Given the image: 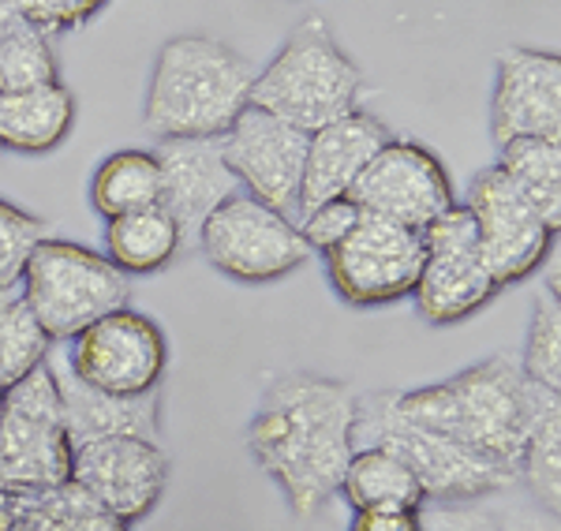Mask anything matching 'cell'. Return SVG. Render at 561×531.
I'll list each match as a JSON object with an SVG mask.
<instances>
[{
  "mask_svg": "<svg viewBox=\"0 0 561 531\" xmlns=\"http://www.w3.org/2000/svg\"><path fill=\"white\" fill-rule=\"evenodd\" d=\"M356 393L337 378L280 374L266 385L248 427V449L285 490L296 517H311L337 494L356 453Z\"/></svg>",
  "mask_w": 561,
  "mask_h": 531,
  "instance_id": "1",
  "label": "cell"
},
{
  "mask_svg": "<svg viewBox=\"0 0 561 531\" xmlns=\"http://www.w3.org/2000/svg\"><path fill=\"white\" fill-rule=\"evenodd\" d=\"M393 404L415 427H427L434 435H446L476 453L517 467L524 442L539 427V419L561 408V393L524 378L517 359L491 356L442 382L397 390Z\"/></svg>",
  "mask_w": 561,
  "mask_h": 531,
  "instance_id": "2",
  "label": "cell"
},
{
  "mask_svg": "<svg viewBox=\"0 0 561 531\" xmlns=\"http://www.w3.org/2000/svg\"><path fill=\"white\" fill-rule=\"evenodd\" d=\"M255 68L217 38L180 34L150 71L142 124L153 139H221L251 105Z\"/></svg>",
  "mask_w": 561,
  "mask_h": 531,
  "instance_id": "3",
  "label": "cell"
},
{
  "mask_svg": "<svg viewBox=\"0 0 561 531\" xmlns=\"http://www.w3.org/2000/svg\"><path fill=\"white\" fill-rule=\"evenodd\" d=\"M359 90L364 71L352 65L322 15H307L270 65L255 71L251 105L311 135L356 109Z\"/></svg>",
  "mask_w": 561,
  "mask_h": 531,
  "instance_id": "4",
  "label": "cell"
},
{
  "mask_svg": "<svg viewBox=\"0 0 561 531\" xmlns=\"http://www.w3.org/2000/svg\"><path fill=\"white\" fill-rule=\"evenodd\" d=\"M397 390L356 393V449L382 446L397 453L415 472L427 501L449 506V501H483L497 490L517 487V467L494 461L486 453L454 442L446 435H434L427 427H415L393 404Z\"/></svg>",
  "mask_w": 561,
  "mask_h": 531,
  "instance_id": "5",
  "label": "cell"
},
{
  "mask_svg": "<svg viewBox=\"0 0 561 531\" xmlns=\"http://www.w3.org/2000/svg\"><path fill=\"white\" fill-rule=\"evenodd\" d=\"M20 285V300L53 345L57 340L68 345L76 333L94 326L98 319L128 308L131 296L128 274H121L105 255L57 236H45L31 251Z\"/></svg>",
  "mask_w": 561,
  "mask_h": 531,
  "instance_id": "6",
  "label": "cell"
},
{
  "mask_svg": "<svg viewBox=\"0 0 561 531\" xmlns=\"http://www.w3.org/2000/svg\"><path fill=\"white\" fill-rule=\"evenodd\" d=\"M71 438L49 359L4 390L0 408V490L42 494L68 483Z\"/></svg>",
  "mask_w": 561,
  "mask_h": 531,
  "instance_id": "7",
  "label": "cell"
},
{
  "mask_svg": "<svg viewBox=\"0 0 561 531\" xmlns=\"http://www.w3.org/2000/svg\"><path fill=\"white\" fill-rule=\"evenodd\" d=\"M198 251L210 258L217 274L243 285H266L300 269L311 247L300 236V224L274 206L237 192L206 218L198 232Z\"/></svg>",
  "mask_w": 561,
  "mask_h": 531,
  "instance_id": "8",
  "label": "cell"
},
{
  "mask_svg": "<svg viewBox=\"0 0 561 531\" xmlns=\"http://www.w3.org/2000/svg\"><path fill=\"white\" fill-rule=\"evenodd\" d=\"M333 292L352 308H382L409 300L423 269V232L359 210L341 244L322 255Z\"/></svg>",
  "mask_w": 561,
  "mask_h": 531,
  "instance_id": "9",
  "label": "cell"
},
{
  "mask_svg": "<svg viewBox=\"0 0 561 531\" xmlns=\"http://www.w3.org/2000/svg\"><path fill=\"white\" fill-rule=\"evenodd\" d=\"M502 288L479 251L476 221L465 206L446 210L423 229V269L412 288V300L431 326H457L472 319Z\"/></svg>",
  "mask_w": 561,
  "mask_h": 531,
  "instance_id": "10",
  "label": "cell"
},
{
  "mask_svg": "<svg viewBox=\"0 0 561 531\" xmlns=\"http://www.w3.org/2000/svg\"><path fill=\"white\" fill-rule=\"evenodd\" d=\"M65 363L79 382L94 385V390L116 393V397H142V393L158 390L169 363V345L158 322L131 308H121L76 333Z\"/></svg>",
  "mask_w": 561,
  "mask_h": 531,
  "instance_id": "11",
  "label": "cell"
},
{
  "mask_svg": "<svg viewBox=\"0 0 561 531\" xmlns=\"http://www.w3.org/2000/svg\"><path fill=\"white\" fill-rule=\"evenodd\" d=\"M460 206L472 213L479 251H483V263L497 288L524 281L554 247L558 232L542 221V213L524 199L497 165L476 173L468 199Z\"/></svg>",
  "mask_w": 561,
  "mask_h": 531,
  "instance_id": "12",
  "label": "cell"
},
{
  "mask_svg": "<svg viewBox=\"0 0 561 531\" xmlns=\"http://www.w3.org/2000/svg\"><path fill=\"white\" fill-rule=\"evenodd\" d=\"M217 150L237 176L240 192L274 206L277 213H288V218L300 210L307 131L274 113L248 105L232 120V128L217 139Z\"/></svg>",
  "mask_w": 561,
  "mask_h": 531,
  "instance_id": "13",
  "label": "cell"
},
{
  "mask_svg": "<svg viewBox=\"0 0 561 531\" xmlns=\"http://www.w3.org/2000/svg\"><path fill=\"white\" fill-rule=\"evenodd\" d=\"M348 199L364 213L397 221L415 232H423L431 221H438L457 206L454 184H449L442 161L412 139H389L348 187Z\"/></svg>",
  "mask_w": 561,
  "mask_h": 531,
  "instance_id": "14",
  "label": "cell"
},
{
  "mask_svg": "<svg viewBox=\"0 0 561 531\" xmlns=\"http://www.w3.org/2000/svg\"><path fill=\"white\" fill-rule=\"evenodd\" d=\"M71 483L135 524L158 506L169 483V457L153 438H90L71 446Z\"/></svg>",
  "mask_w": 561,
  "mask_h": 531,
  "instance_id": "15",
  "label": "cell"
},
{
  "mask_svg": "<svg viewBox=\"0 0 561 531\" xmlns=\"http://www.w3.org/2000/svg\"><path fill=\"white\" fill-rule=\"evenodd\" d=\"M491 139H561V60L542 49H505L491 94Z\"/></svg>",
  "mask_w": 561,
  "mask_h": 531,
  "instance_id": "16",
  "label": "cell"
},
{
  "mask_svg": "<svg viewBox=\"0 0 561 531\" xmlns=\"http://www.w3.org/2000/svg\"><path fill=\"white\" fill-rule=\"evenodd\" d=\"M161 195L158 206L173 218L180 232V251L198 247L206 218L225 199L240 192L232 169L225 165L217 139H165L158 150Z\"/></svg>",
  "mask_w": 561,
  "mask_h": 531,
  "instance_id": "17",
  "label": "cell"
},
{
  "mask_svg": "<svg viewBox=\"0 0 561 531\" xmlns=\"http://www.w3.org/2000/svg\"><path fill=\"white\" fill-rule=\"evenodd\" d=\"M393 139V131L378 120L375 113L352 109L341 120L325 124V128L307 135V161H304V187H300V210L307 213L311 206L325 199L348 195L356 176L370 165V158Z\"/></svg>",
  "mask_w": 561,
  "mask_h": 531,
  "instance_id": "18",
  "label": "cell"
},
{
  "mask_svg": "<svg viewBox=\"0 0 561 531\" xmlns=\"http://www.w3.org/2000/svg\"><path fill=\"white\" fill-rule=\"evenodd\" d=\"M53 378H57L60 404H65L68 438L76 442H90V438H153L158 442V412L161 397L158 390L142 393V397H116V393H102L94 385L79 382L68 371L65 353H49Z\"/></svg>",
  "mask_w": 561,
  "mask_h": 531,
  "instance_id": "19",
  "label": "cell"
},
{
  "mask_svg": "<svg viewBox=\"0 0 561 531\" xmlns=\"http://www.w3.org/2000/svg\"><path fill=\"white\" fill-rule=\"evenodd\" d=\"M76 128V97L53 83L0 90V147L15 154H49Z\"/></svg>",
  "mask_w": 561,
  "mask_h": 531,
  "instance_id": "20",
  "label": "cell"
},
{
  "mask_svg": "<svg viewBox=\"0 0 561 531\" xmlns=\"http://www.w3.org/2000/svg\"><path fill=\"white\" fill-rule=\"evenodd\" d=\"M341 498L348 501L352 512L364 509H409L420 512L427 506V494H423L420 480L409 464L397 453H389L382 446L356 449L352 461L341 475Z\"/></svg>",
  "mask_w": 561,
  "mask_h": 531,
  "instance_id": "21",
  "label": "cell"
},
{
  "mask_svg": "<svg viewBox=\"0 0 561 531\" xmlns=\"http://www.w3.org/2000/svg\"><path fill=\"white\" fill-rule=\"evenodd\" d=\"M176 255L180 232L161 206H147L105 224V258L121 274H158Z\"/></svg>",
  "mask_w": 561,
  "mask_h": 531,
  "instance_id": "22",
  "label": "cell"
},
{
  "mask_svg": "<svg viewBox=\"0 0 561 531\" xmlns=\"http://www.w3.org/2000/svg\"><path fill=\"white\" fill-rule=\"evenodd\" d=\"M161 195V165L150 150H116L90 176V206L105 221L124 213L158 206Z\"/></svg>",
  "mask_w": 561,
  "mask_h": 531,
  "instance_id": "23",
  "label": "cell"
},
{
  "mask_svg": "<svg viewBox=\"0 0 561 531\" xmlns=\"http://www.w3.org/2000/svg\"><path fill=\"white\" fill-rule=\"evenodd\" d=\"M497 169L542 213L550 229H561V139H513L497 147Z\"/></svg>",
  "mask_w": 561,
  "mask_h": 531,
  "instance_id": "24",
  "label": "cell"
},
{
  "mask_svg": "<svg viewBox=\"0 0 561 531\" xmlns=\"http://www.w3.org/2000/svg\"><path fill=\"white\" fill-rule=\"evenodd\" d=\"M517 483L528 490L542 512L558 517L561 506V408L547 412L531 438L524 442V453L517 461Z\"/></svg>",
  "mask_w": 561,
  "mask_h": 531,
  "instance_id": "25",
  "label": "cell"
},
{
  "mask_svg": "<svg viewBox=\"0 0 561 531\" xmlns=\"http://www.w3.org/2000/svg\"><path fill=\"white\" fill-rule=\"evenodd\" d=\"M53 353V340L34 322L26 303L15 296L8 308H0V393L12 390L20 378H26Z\"/></svg>",
  "mask_w": 561,
  "mask_h": 531,
  "instance_id": "26",
  "label": "cell"
},
{
  "mask_svg": "<svg viewBox=\"0 0 561 531\" xmlns=\"http://www.w3.org/2000/svg\"><path fill=\"white\" fill-rule=\"evenodd\" d=\"M524 378H531L542 390L561 393V303H558V277L550 281V292H542L531 308L528 340L520 356Z\"/></svg>",
  "mask_w": 561,
  "mask_h": 531,
  "instance_id": "27",
  "label": "cell"
},
{
  "mask_svg": "<svg viewBox=\"0 0 561 531\" xmlns=\"http://www.w3.org/2000/svg\"><path fill=\"white\" fill-rule=\"evenodd\" d=\"M49 236V224L34 213H26L23 206L0 199V288L15 292L23 277V266L31 258V251Z\"/></svg>",
  "mask_w": 561,
  "mask_h": 531,
  "instance_id": "28",
  "label": "cell"
},
{
  "mask_svg": "<svg viewBox=\"0 0 561 531\" xmlns=\"http://www.w3.org/2000/svg\"><path fill=\"white\" fill-rule=\"evenodd\" d=\"M34 498H38L49 512H57L68 531H128V524H124L121 517H113L102 501L90 498V494L71 480L53 490L34 494Z\"/></svg>",
  "mask_w": 561,
  "mask_h": 531,
  "instance_id": "29",
  "label": "cell"
},
{
  "mask_svg": "<svg viewBox=\"0 0 561 531\" xmlns=\"http://www.w3.org/2000/svg\"><path fill=\"white\" fill-rule=\"evenodd\" d=\"M12 4L34 31L45 34V38H53V34L87 26L108 0H12Z\"/></svg>",
  "mask_w": 561,
  "mask_h": 531,
  "instance_id": "30",
  "label": "cell"
},
{
  "mask_svg": "<svg viewBox=\"0 0 561 531\" xmlns=\"http://www.w3.org/2000/svg\"><path fill=\"white\" fill-rule=\"evenodd\" d=\"M356 221H359V206L348 195H337V199H325L319 206H311L307 213H300V236L307 240L311 255L314 251L325 255L333 244H341L348 236Z\"/></svg>",
  "mask_w": 561,
  "mask_h": 531,
  "instance_id": "31",
  "label": "cell"
},
{
  "mask_svg": "<svg viewBox=\"0 0 561 531\" xmlns=\"http://www.w3.org/2000/svg\"><path fill=\"white\" fill-rule=\"evenodd\" d=\"M420 531H502V524L497 512L476 501H449V506L427 501L420 509Z\"/></svg>",
  "mask_w": 561,
  "mask_h": 531,
  "instance_id": "32",
  "label": "cell"
},
{
  "mask_svg": "<svg viewBox=\"0 0 561 531\" xmlns=\"http://www.w3.org/2000/svg\"><path fill=\"white\" fill-rule=\"evenodd\" d=\"M348 531H420V512H409V509H364V512H352Z\"/></svg>",
  "mask_w": 561,
  "mask_h": 531,
  "instance_id": "33",
  "label": "cell"
},
{
  "mask_svg": "<svg viewBox=\"0 0 561 531\" xmlns=\"http://www.w3.org/2000/svg\"><path fill=\"white\" fill-rule=\"evenodd\" d=\"M8 531H68V528H65V520H60L57 512H49L38 498H34V494H26Z\"/></svg>",
  "mask_w": 561,
  "mask_h": 531,
  "instance_id": "34",
  "label": "cell"
},
{
  "mask_svg": "<svg viewBox=\"0 0 561 531\" xmlns=\"http://www.w3.org/2000/svg\"><path fill=\"white\" fill-rule=\"evenodd\" d=\"M497 524H502V531H558V517L542 512L536 501H531V506L497 512Z\"/></svg>",
  "mask_w": 561,
  "mask_h": 531,
  "instance_id": "35",
  "label": "cell"
},
{
  "mask_svg": "<svg viewBox=\"0 0 561 531\" xmlns=\"http://www.w3.org/2000/svg\"><path fill=\"white\" fill-rule=\"evenodd\" d=\"M34 26L15 12L12 0H0V57H4L12 45H20L23 38H31Z\"/></svg>",
  "mask_w": 561,
  "mask_h": 531,
  "instance_id": "36",
  "label": "cell"
},
{
  "mask_svg": "<svg viewBox=\"0 0 561 531\" xmlns=\"http://www.w3.org/2000/svg\"><path fill=\"white\" fill-rule=\"evenodd\" d=\"M23 498H26V494L0 490V531H8V528H12V520H15V512H20Z\"/></svg>",
  "mask_w": 561,
  "mask_h": 531,
  "instance_id": "37",
  "label": "cell"
},
{
  "mask_svg": "<svg viewBox=\"0 0 561 531\" xmlns=\"http://www.w3.org/2000/svg\"><path fill=\"white\" fill-rule=\"evenodd\" d=\"M15 300V292H8V288H0V308H8V303Z\"/></svg>",
  "mask_w": 561,
  "mask_h": 531,
  "instance_id": "38",
  "label": "cell"
},
{
  "mask_svg": "<svg viewBox=\"0 0 561 531\" xmlns=\"http://www.w3.org/2000/svg\"><path fill=\"white\" fill-rule=\"evenodd\" d=\"M0 408H4V393H0Z\"/></svg>",
  "mask_w": 561,
  "mask_h": 531,
  "instance_id": "39",
  "label": "cell"
},
{
  "mask_svg": "<svg viewBox=\"0 0 561 531\" xmlns=\"http://www.w3.org/2000/svg\"><path fill=\"white\" fill-rule=\"evenodd\" d=\"M0 154H4V147H0Z\"/></svg>",
  "mask_w": 561,
  "mask_h": 531,
  "instance_id": "40",
  "label": "cell"
}]
</instances>
